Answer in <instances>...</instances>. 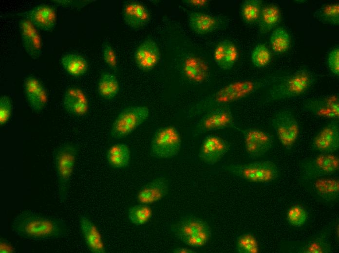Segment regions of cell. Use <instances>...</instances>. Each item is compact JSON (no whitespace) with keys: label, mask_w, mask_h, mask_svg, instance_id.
I'll return each instance as SVG.
<instances>
[{"label":"cell","mask_w":339,"mask_h":253,"mask_svg":"<svg viewBox=\"0 0 339 253\" xmlns=\"http://www.w3.org/2000/svg\"><path fill=\"white\" fill-rule=\"evenodd\" d=\"M79 227L83 239L90 252L104 253L106 247L97 227L88 217L82 216L79 219Z\"/></svg>","instance_id":"d6986e66"},{"label":"cell","mask_w":339,"mask_h":253,"mask_svg":"<svg viewBox=\"0 0 339 253\" xmlns=\"http://www.w3.org/2000/svg\"><path fill=\"white\" fill-rule=\"evenodd\" d=\"M169 184L162 177L156 178L144 185L138 191L136 198L141 204H151L163 199L168 194Z\"/></svg>","instance_id":"e0dca14e"},{"label":"cell","mask_w":339,"mask_h":253,"mask_svg":"<svg viewBox=\"0 0 339 253\" xmlns=\"http://www.w3.org/2000/svg\"><path fill=\"white\" fill-rule=\"evenodd\" d=\"M339 169V157L334 153H320L300 164V179L308 182L317 178L330 176Z\"/></svg>","instance_id":"52a82bcc"},{"label":"cell","mask_w":339,"mask_h":253,"mask_svg":"<svg viewBox=\"0 0 339 253\" xmlns=\"http://www.w3.org/2000/svg\"><path fill=\"white\" fill-rule=\"evenodd\" d=\"M235 250L239 253H258V241L253 234L249 233L243 234L236 240Z\"/></svg>","instance_id":"8d00e7d4"},{"label":"cell","mask_w":339,"mask_h":253,"mask_svg":"<svg viewBox=\"0 0 339 253\" xmlns=\"http://www.w3.org/2000/svg\"><path fill=\"white\" fill-rule=\"evenodd\" d=\"M134 58L140 69L144 71L151 70L156 66L159 61V48L152 39H146L136 48Z\"/></svg>","instance_id":"ac0fdd59"},{"label":"cell","mask_w":339,"mask_h":253,"mask_svg":"<svg viewBox=\"0 0 339 253\" xmlns=\"http://www.w3.org/2000/svg\"><path fill=\"white\" fill-rule=\"evenodd\" d=\"M12 112V104L10 98L3 95L0 99V125H3L9 120Z\"/></svg>","instance_id":"ab89813d"},{"label":"cell","mask_w":339,"mask_h":253,"mask_svg":"<svg viewBox=\"0 0 339 253\" xmlns=\"http://www.w3.org/2000/svg\"><path fill=\"white\" fill-rule=\"evenodd\" d=\"M245 148L251 159H257L268 152L273 146V140L267 132L257 128H248L244 132Z\"/></svg>","instance_id":"8fae6325"},{"label":"cell","mask_w":339,"mask_h":253,"mask_svg":"<svg viewBox=\"0 0 339 253\" xmlns=\"http://www.w3.org/2000/svg\"><path fill=\"white\" fill-rule=\"evenodd\" d=\"M119 85L116 76L110 72H104L100 77L97 85L98 94L103 98L111 99L117 94Z\"/></svg>","instance_id":"4dcf8cb0"},{"label":"cell","mask_w":339,"mask_h":253,"mask_svg":"<svg viewBox=\"0 0 339 253\" xmlns=\"http://www.w3.org/2000/svg\"><path fill=\"white\" fill-rule=\"evenodd\" d=\"M213 59L220 68L227 70L235 65L239 58V52L235 44L228 40L220 41L215 48Z\"/></svg>","instance_id":"603a6c76"},{"label":"cell","mask_w":339,"mask_h":253,"mask_svg":"<svg viewBox=\"0 0 339 253\" xmlns=\"http://www.w3.org/2000/svg\"><path fill=\"white\" fill-rule=\"evenodd\" d=\"M63 105L67 111L76 116L86 115L89 108L86 94L81 89L76 87L67 90L63 98Z\"/></svg>","instance_id":"cb8c5ba5"},{"label":"cell","mask_w":339,"mask_h":253,"mask_svg":"<svg viewBox=\"0 0 339 253\" xmlns=\"http://www.w3.org/2000/svg\"><path fill=\"white\" fill-rule=\"evenodd\" d=\"M233 125V117L230 110L221 108L209 111L202 119L198 127L200 131L207 132L225 129Z\"/></svg>","instance_id":"2e32d148"},{"label":"cell","mask_w":339,"mask_h":253,"mask_svg":"<svg viewBox=\"0 0 339 253\" xmlns=\"http://www.w3.org/2000/svg\"><path fill=\"white\" fill-rule=\"evenodd\" d=\"M188 25L190 29L199 35H206L212 32L220 25L219 19L212 15L193 12L188 16Z\"/></svg>","instance_id":"484cf974"},{"label":"cell","mask_w":339,"mask_h":253,"mask_svg":"<svg viewBox=\"0 0 339 253\" xmlns=\"http://www.w3.org/2000/svg\"><path fill=\"white\" fill-rule=\"evenodd\" d=\"M302 108L318 117L338 119L339 117V98L338 94H332L305 100Z\"/></svg>","instance_id":"7c38bea8"},{"label":"cell","mask_w":339,"mask_h":253,"mask_svg":"<svg viewBox=\"0 0 339 253\" xmlns=\"http://www.w3.org/2000/svg\"><path fill=\"white\" fill-rule=\"evenodd\" d=\"M122 16L125 23L133 29L143 28L150 19V15L147 8L142 4L136 1L129 2L124 5Z\"/></svg>","instance_id":"7402d4cb"},{"label":"cell","mask_w":339,"mask_h":253,"mask_svg":"<svg viewBox=\"0 0 339 253\" xmlns=\"http://www.w3.org/2000/svg\"><path fill=\"white\" fill-rule=\"evenodd\" d=\"M314 16L320 22L330 25L339 23V4L338 3L325 5L317 9Z\"/></svg>","instance_id":"e575fe53"},{"label":"cell","mask_w":339,"mask_h":253,"mask_svg":"<svg viewBox=\"0 0 339 253\" xmlns=\"http://www.w3.org/2000/svg\"><path fill=\"white\" fill-rule=\"evenodd\" d=\"M230 173L245 181L256 183H270L280 177L277 165L272 161L262 160L232 164L226 167Z\"/></svg>","instance_id":"8992f818"},{"label":"cell","mask_w":339,"mask_h":253,"mask_svg":"<svg viewBox=\"0 0 339 253\" xmlns=\"http://www.w3.org/2000/svg\"><path fill=\"white\" fill-rule=\"evenodd\" d=\"M149 110L145 106H132L121 111L112 124L110 135L115 140L125 138L148 118Z\"/></svg>","instance_id":"9c48e42d"},{"label":"cell","mask_w":339,"mask_h":253,"mask_svg":"<svg viewBox=\"0 0 339 253\" xmlns=\"http://www.w3.org/2000/svg\"><path fill=\"white\" fill-rule=\"evenodd\" d=\"M183 72L188 79L195 83H202L205 81L209 74L207 63L195 56H188L185 59Z\"/></svg>","instance_id":"4316f807"},{"label":"cell","mask_w":339,"mask_h":253,"mask_svg":"<svg viewBox=\"0 0 339 253\" xmlns=\"http://www.w3.org/2000/svg\"><path fill=\"white\" fill-rule=\"evenodd\" d=\"M108 163L115 168H123L129 164L131 151L127 145L115 144L109 147L106 154Z\"/></svg>","instance_id":"83f0119b"},{"label":"cell","mask_w":339,"mask_h":253,"mask_svg":"<svg viewBox=\"0 0 339 253\" xmlns=\"http://www.w3.org/2000/svg\"><path fill=\"white\" fill-rule=\"evenodd\" d=\"M173 252L176 253H196L195 250L193 248L190 249L189 248L186 247H179L173 250Z\"/></svg>","instance_id":"f6af8a7d"},{"label":"cell","mask_w":339,"mask_h":253,"mask_svg":"<svg viewBox=\"0 0 339 253\" xmlns=\"http://www.w3.org/2000/svg\"><path fill=\"white\" fill-rule=\"evenodd\" d=\"M312 187L316 194L322 199L333 201L339 196V180L328 176L320 177L311 181Z\"/></svg>","instance_id":"d4e9b609"},{"label":"cell","mask_w":339,"mask_h":253,"mask_svg":"<svg viewBox=\"0 0 339 253\" xmlns=\"http://www.w3.org/2000/svg\"><path fill=\"white\" fill-rule=\"evenodd\" d=\"M171 231L179 240L192 248L204 247L208 243L212 235L208 223L193 216L182 217L172 225Z\"/></svg>","instance_id":"277c9868"},{"label":"cell","mask_w":339,"mask_h":253,"mask_svg":"<svg viewBox=\"0 0 339 253\" xmlns=\"http://www.w3.org/2000/svg\"><path fill=\"white\" fill-rule=\"evenodd\" d=\"M314 82V75L309 70L300 69L271 86L265 101L273 102L299 97L307 91Z\"/></svg>","instance_id":"7a4b0ae2"},{"label":"cell","mask_w":339,"mask_h":253,"mask_svg":"<svg viewBox=\"0 0 339 253\" xmlns=\"http://www.w3.org/2000/svg\"><path fill=\"white\" fill-rule=\"evenodd\" d=\"M308 219L307 210L302 206L296 205L291 207L287 213V220L289 224L296 227L304 225Z\"/></svg>","instance_id":"f35d334b"},{"label":"cell","mask_w":339,"mask_h":253,"mask_svg":"<svg viewBox=\"0 0 339 253\" xmlns=\"http://www.w3.org/2000/svg\"><path fill=\"white\" fill-rule=\"evenodd\" d=\"M327 232L315 236L308 241L300 249L299 253H329L332 251L331 244L329 242Z\"/></svg>","instance_id":"836d02e7"},{"label":"cell","mask_w":339,"mask_h":253,"mask_svg":"<svg viewBox=\"0 0 339 253\" xmlns=\"http://www.w3.org/2000/svg\"><path fill=\"white\" fill-rule=\"evenodd\" d=\"M251 59L252 63L256 67L264 68L267 66L271 61V52L265 45L259 44L252 50Z\"/></svg>","instance_id":"74e56055"},{"label":"cell","mask_w":339,"mask_h":253,"mask_svg":"<svg viewBox=\"0 0 339 253\" xmlns=\"http://www.w3.org/2000/svg\"><path fill=\"white\" fill-rule=\"evenodd\" d=\"M60 61L63 69L73 76H82L88 70V66L86 60L78 54H65L61 57Z\"/></svg>","instance_id":"f546056e"},{"label":"cell","mask_w":339,"mask_h":253,"mask_svg":"<svg viewBox=\"0 0 339 253\" xmlns=\"http://www.w3.org/2000/svg\"><path fill=\"white\" fill-rule=\"evenodd\" d=\"M281 15L279 8L273 4L263 6L258 24L261 34L272 30L280 22Z\"/></svg>","instance_id":"f1b7e54d"},{"label":"cell","mask_w":339,"mask_h":253,"mask_svg":"<svg viewBox=\"0 0 339 253\" xmlns=\"http://www.w3.org/2000/svg\"><path fill=\"white\" fill-rule=\"evenodd\" d=\"M152 215L151 207L147 204L134 205L129 208L128 217L131 223L135 225H143L147 223Z\"/></svg>","instance_id":"d590c367"},{"label":"cell","mask_w":339,"mask_h":253,"mask_svg":"<svg viewBox=\"0 0 339 253\" xmlns=\"http://www.w3.org/2000/svg\"><path fill=\"white\" fill-rule=\"evenodd\" d=\"M187 4L197 8H201L206 6L209 3L207 0H188L186 1Z\"/></svg>","instance_id":"ee69618b"},{"label":"cell","mask_w":339,"mask_h":253,"mask_svg":"<svg viewBox=\"0 0 339 253\" xmlns=\"http://www.w3.org/2000/svg\"><path fill=\"white\" fill-rule=\"evenodd\" d=\"M312 146L320 153H334L339 147V122L330 121L314 137Z\"/></svg>","instance_id":"4fadbf2b"},{"label":"cell","mask_w":339,"mask_h":253,"mask_svg":"<svg viewBox=\"0 0 339 253\" xmlns=\"http://www.w3.org/2000/svg\"><path fill=\"white\" fill-rule=\"evenodd\" d=\"M228 149V145L223 139L217 135H209L204 139L199 156L205 163L213 165L225 155Z\"/></svg>","instance_id":"5bb4252c"},{"label":"cell","mask_w":339,"mask_h":253,"mask_svg":"<svg viewBox=\"0 0 339 253\" xmlns=\"http://www.w3.org/2000/svg\"><path fill=\"white\" fill-rule=\"evenodd\" d=\"M182 145L178 129L172 126L159 128L153 135L151 143V153L153 157L167 159L176 156Z\"/></svg>","instance_id":"ba28073f"},{"label":"cell","mask_w":339,"mask_h":253,"mask_svg":"<svg viewBox=\"0 0 339 253\" xmlns=\"http://www.w3.org/2000/svg\"><path fill=\"white\" fill-rule=\"evenodd\" d=\"M262 7V2L260 0L243 1L240 7L243 20L248 24L258 23Z\"/></svg>","instance_id":"1f68e13d"},{"label":"cell","mask_w":339,"mask_h":253,"mask_svg":"<svg viewBox=\"0 0 339 253\" xmlns=\"http://www.w3.org/2000/svg\"><path fill=\"white\" fill-rule=\"evenodd\" d=\"M78 153V146L71 142L61 144L54 150L53 160L58 197L62 201L66 199Z\"/></svg>","instance_id":"3957f363"},{"label":"cell","mask_w":339,"mask_h":253,"mask_svg":"<svg viewBox=\"0 0 339 253\" xmlns=\"http://www.w3.org/2000/svg\"><path fill=\"white\" fill-rule=\"evenodd\" d=\"M270 122L281 145L291 148L298 140L300 132L299 124L293 112L288 109L279 110L273 115Z\"/></svg>","instance_id":"30bf717a"},{"label":"cell","mask_w":339,"mask_h":253,"mask_svg":"<svg viewBox=\"0 0 339 253\" xmlns=\"http://www.w3.org/2000/svg\"><path fill=\"white\" fill-rule=\"evenodd\" d=\"M16 250L12 244L6 239L1 238L0 240V253H14Z\"/></svg>","instance_id":"7bdbcfd3"},{"label":"cell","mask_w":339,"mask_h":253,"mask_svg":"<svg viewBox=\"0 0 339 253\" xmlns=\"http://www.w3.org/2000/svg\"><path fill=\"white\" fill-rule=\"evenodd\" d=\"M287 74L277 72L258 80H246L232 83L222 88L215 96L218 103H227L242 99L261 88L270 87Z\"/></svg>","instance_id":"5b68a950"},{"label":"cell","mask_w":339,"mask_h":253,"mask_svg":"<svg viewBox=\"0 0 339 253\" xmlns=\"http://www.w3.org/2000/svg\"><path fill=\"white\" fill-rule=\"evenodd\" d=\"M269 42L272 51L282 54L288 51L291 44V38L287 31L282 27L274 29L271 34Z\"/></svg>","instance_id":"d6a6232c"},{"label":"cell","mask_w":339,"mask_h":253,"mask_svg":"<svg viewBox=\"0 0 339 253\" xmlns=\"http://www.w3.org/2000/svg\"><path fill=\"white\" fill-rule=\"evenodd\" d=\"M22 45L28 54L33 59L42 54V42L38 29L27 18L19 23Z\"/></svg>","instance_id":"9a60e30c"},{"label":"cell","mask_w":339,"mask_h":253,"mask_svg":"<svg viewBox=\"0 0 339 253\" xmlns=\"http://www.w3.org/2000/svg\"><path fill=\"white\" fill-rule=\"evenodd\" d=\"M12 230L18 236L33 240L59 238L68 232L66 224L61 219L30 210L22 211L15 218Z\"/></svg>","instance_id":"6da1fadb"},{"label":"cell","mask_w":339,"mask_h":253,"mask_svg":"<svg viewBox=\"0 0 339 253\" xmlns=\"http://www.w3.org/2000/svg\"><path fill=\"white\" fill-rule=\"evenodd\" d=\"M328 68L333 74L339 75V48H333L329 52L327 57Z\"/></svg>","instance_id":"60d3db41"},{"label":"cell","mask_w":339,"mask_h":253,"mask_svg":"<svg viewBox=\"0 0 339 253\" xmlns=\"http://www.w3.org/2000/svg\"><path fill=\"white\" fill-rule=\"evenodd\" d=\"M23 89L31 108L36 111L42 110L47 103L48 96L40 81L34 76H29L24 80Z\"/></svg>","instance_id":"ffe728a7"},{"label":"cell","mask_w":339,"mask_h":253,"mask_svg":"<svg viewBox=\"0 0 339 253\" xmlns=\"http://www.w3.org/2000/svg\"><path fill=\"white\" fill-rule=\"evenodd\" d=\"M25 16L38 29L53 30L56 22V14L54 7L47 4L37 6L28 11Z\"/></svg>","instance_id":"44dd1931"},{"label":"cell","mask_w":339,"mask_h":253,"mask_svg":"<svg viewBox=\"0 0 339 253\" xmlns=\"http://www.w3.org/2000/svg\"><path fill=\"white\" fill-rule=\"evenodd\" d=\"M103 57L105 63L111 68L116 69L117 59L114 51L108 43H105L102 49Z\"/></svg>","instance_id":"b9f144b4"}]
</instances>
